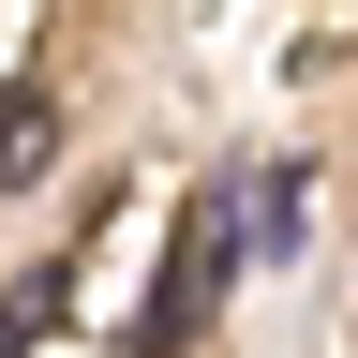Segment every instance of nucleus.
<instances>
[{
  "instance_id": "f257e3e1",
  "label": "nucleus",
  "mask_w": 358,
  "mask_h": 358,
  "mask_svg": "<svg viewBox=\"0 0 358 358\" xmlns=\"http://www.w3.org/2000/svg\"><path fill=\"white\" fill-rule=\"evenodd\" d=\"M224 254H254L224 209H194V224H179V254H164V299H150V358H179V343H194V313H209V284H224Z\"/></svg>"
},
{
  "instance_id": "f03ea898",
  "label": "nucleus",
  "mask_w": 358,
  "mask_h": 358,
  "mask_svg": "<svg viewBox=\"0 0 358 358\" xmlns=\"http://www.w3.org/2000/svg\"><path fill=\"white\" fill-rule=\"evenodd\" d=\"M45 164H60V90H45V75H0V194H30Z\"/></svg>"
},
{
  "instance_id": "7ed1b4c3",
  "label": "nucleus",
  "mask_w": 358,
  "mask_h": 358,
  "mask_svg": "<svg viewBox=\"0 0 358 358\" xmlns=\"http://www.w3.org/2000/svg\"><path fill=\"white\" fill-rule=\"evenodd\" d=\"M60 299H75V254H60V268H30V284L0 299V358H30L45 329H60Z\"/></svg>"
}]
</instances>
